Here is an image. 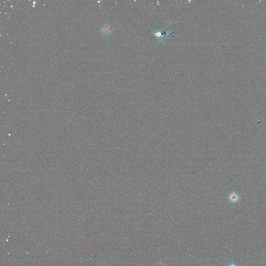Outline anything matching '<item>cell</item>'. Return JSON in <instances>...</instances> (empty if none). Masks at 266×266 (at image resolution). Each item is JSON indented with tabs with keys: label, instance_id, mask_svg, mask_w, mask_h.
I'll return each mask as SVG.
<instances>
[{
	"label": "cell",
	"instance_id": "obj_4",
	"mask_svg": "<svg viewBox=\"0 0 266 266\" xmlns=\"http://www.w3.org/2000/svg\"><path fill=\"white\" fill-rule=\"evenodd\" d=\"M229 266H238L236 265L235 264H234V263H232Z\"/></svg>",
	"mask_w": 266,
	"mask_h": 266
},
{
	"label": "cell",
	"instance_id": "obj_2",
	"mask_svg": "<svg viewBox=\"0 0 266 266\" xmlns=\"http://www.w3.org/2000/svg\"><path fill=\"white\" fill-rule=\"evenodd\" d=\"M100 31L103 37L106 40H108L113 33V27L110 23L108 22L101 28Z\"/></svg>",
	"mask_w": 266,
	"mask_h": 266
},
{
	"label": "cell",
	"instance_id": "obj_3",
	"mask_svg": "<svg viewBox=\"0 0 266 266\" xmlns=\"http://www.w3.org/2000/svg\"><path fill=\"white\" fill-rule=\"evenodd\" d=\"M229 198L230 201L233 202V203L238 202L240 199V197L238 196V194L236 192H234L230 194Z\"/></svg>",
	"mask_w": 266,
	"mask_h": 266
},
{
	"label": "cell",
	"instance_id": "obj_1",
	"mask_svg": "<svg viewBox=\"0 0 266 266\" xmlns=\"http://www.w3.org/2000/svg\"><path fill=\"white\" fill-rule=\"evenodd\" d=\"M172 33L173 30H169L167 27L160 29H154L152 30V33L154 35V38L157 41L156 42L159 43L164 42L166 38H167L168 35Z\"/></svg>",
	"mask_w": 266,
	"mask_h": 266
}]
</instances>
